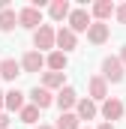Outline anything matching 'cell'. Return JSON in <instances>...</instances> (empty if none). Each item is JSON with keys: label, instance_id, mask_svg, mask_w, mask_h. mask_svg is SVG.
Returning a JSON list of instances; mask_svg holds the SVG:
<instances>
[{"label": "cell", "instance_id": "6da1fadb", "mask_svg": "<svg viewBox=\"0 0 126 129\" xmlns=\"http://www.w3.org/2000/svg\"><path fill=\"white\" fill-rule=\"evenodd\" d=\"M33 45H36L39 51H48V48H54V45H57V30H51L48 24H42L39 30L33 33Z\"/></svg>", "mask_w": 126, "mask_h": 129}, {"label": "cell", "instance_id": "7a4b0ae2", "mask_svg": "<svg viewBox=\"0 0 126 129\" xmlns=\"http://www.w3.org/2000/svg\"><path fill=\"white\" fill-rule=\"evenodd\" d=\"M102 78L105 81H123V63H120V57H105L102 60Z\"/></svg>", "mask_w": 126, "mask_h": 129}, {"label": "cell", "instance_id": "3957f363", "mask_svg": "<svg viewBox=\"0 0 126 129\" xmlns=\"http://www.w3.org/2000/svg\"><path fill=\"white\" fill-rule=\"evenodd\" d=\"M18 24H21V27H30V30H39V27H42V12H39L36 6L21 9V12H18Z\"/></svg>", "mask_w": 126, "mask_h": 129}, {"label": "cell", "instance_id": "277c9868", "mask_svg": "<svg viewBox=\"0 0 126 129\" xmlns=\"http://www.w3.org/2000/svg\"><path fill=\"white\" fill-rule=\"evenodd\" d=\"M69 30L72 33L90 30V15H87L84 9H72V15H69Z\"/></svg>", "mask_w": 126, "mask_h": 129}, {"label": "cell", "instance_id": "5b68a950", "mask_svg": "<svg viewBox=\"0 0 126 129\" xmlns=\"http://www.w3.org/2000/svg\"><path fill=\"white\" fill-rule=\"evenodd\" d=\"M102 117L111 123V120H120L123 117V102L120 99H105L102 102Z\"/></svg>", "mask_w": 126, "mask_h": 129}, {"label": "cell", "instance_id": "8992f818", "mask_svg": "<svg viewBox=\"0 0 126 129\" xmlns=\"http://www.w3.org/2000/svg\"><path fill=\"white\" fill-rule=\"evenodd\" d=\"M42 66H45L42 51H27V54L21 57V69H24V72H39Z\"/></svg>", "mask_w": 126, "mask_h": 129}, {"label": "cell", "instance_id": "52a82bcc", "mask_svg": "<svg viewBox=\"0 0 126 129\" xmlns=\"http://www.w3.org/2000/svg\"><path fill=\"white\" fill-rule=\"evenodd\" d=\"M87 87H90V99H108V84H105V78L102 75H93L90 81H87Z\"/></svg>", "mask_w": 126, "mask_h": 129}, {"label": "cell", "instance_id": "ba28073f", "mask_svg": "<svg viewBox=\"0 0 126 129\" xmlns=\"http://www.w3.org/2000/svg\"><path fill=\"white\" fill-rule=\"evenodd\" d=\"M57 105H60V111L66 114V111H69L72 105H78V93H75L72 87H63L60 93H57Z\"/></svg>", "mask_w": 126, "mask_h": 129}, {"label": "cell", "instance_id": "9c48e42d", "mask_svg": "<svg viewBox=\"0 0 126 129\" xmlns=\"http://www.w3.org/2000/svg\"><path fill=\"white\" fill-rule=\"evenodd\" d=\"M21 75V63H15L12 57H6L3 63H0V78H6V81H15Z\"/></svg>", "mask_w": 126, "mask_h": 129}, {"label": "cell", "instance_id": "30bf717a", "mask_svg": "<svg viewBox=\"0 0 126 129\" xmlns=\"http://www.w3.org/2000/svg\"><path fill=\"white\" fill-rule=\"evenodd\" d=\"M30 99L36 108H48L51 102H54V96H51V90H45V87H33L30 90Z\"/></svg>", "mask_w": 126, "mask_h": 129}, {"label": "cell", "instance_id": "8fae6325", "mask_svg": "<svg viewBox=\"0 0 126 129\" xmlns=\"http://www.w3.org/2000/svg\"><path fill=\"white\" fill-rule=\"evenodd\" d=\"M87 39H90L93 45H102V42L108 39V24H102V21L90 24V30H87Z\"/></svg>", "mask_w": 126, "mask_h": 129}, {"label": "cell", "instance_id": "7c38bea8", "mask_svg": "<svg viewBox=\"0 0 126 129\" xmlns=\"http://www.w3.org/2000/svg\"><path fill=\"white\" fill-rule=\"evenodd\" d=\"M48 15H51L54 21H63V18H69V15H72V9H69V3H66V0H54V3L48 6Z\"/></svg>", "mask_w": 126, "mask_h": 129}, {"label": "cell", "instance_id": "4fadbf2b", "mask_svg": "<svg viewBox=\"0 0 126 129\" xmlns=\"http://www.w3.org/2000/svg\"><path fill=\"white\" fill-rule=\"evenodd\" d=\"M75 42H78V39H75V33L69 30V27H60V30H57V45L63 48V54H66V51H72V48H75Z\"/></svg>", "mask_w": 126, "mask_h": 129}, {"label": "cell", "instance_id": "5bb4252c", "mask_svg": "<svg viewBox=\"0 0 126 129\" xmlns=\"http://www.w3.org/2000/svg\"><path fill=\"white\" fill-rule=\"evenodd\" d=\"M45 63H48V69H51V72H63V69H66V63H69V57H66L63 51H51V54L45 57Z\"/></svg>", "mask_w": 126, "mask_h": 129}, {"label": "cell", "instance_id": "9a60e30c", "mask_svg": "<svg viewBox=\"0 0 126 129\" xmlns=\"http://www.w3.org/2000/svg\"><path fill=\"white\" fill-rule=\"evenodd\" d=\"M117 9H114V3L111 0H99V3H93V15H96V21H105V18H111Z\"/></svg>", "mask_w": 126, "mask_h": 129}, {"label": "cell", "instance_id": "2e32d148", "mask_svg": "<svg viewBox=\"0 0 126 129\" xmlns=\"http://www.w3.org/2000/svg\"><path fill=\"white\" fill-rule=\"evenodd\" d=\"M96 117V102L93 99H78V120H93Z\"/></svg>", "mask_w": 126, "mask_h": 129}, {"label": "cell", "instance_id": "e0dca14e", "mask_svg": "<svg viewBox=\"0 0 126 129\" xmlns=\"http://www.w3.org/2000/svg\"><path fill=\"white\" fill-rule=\"evenodd\" d=\"M6 108H9V111H21V108H24V93H21V90H9V93H6Z\"/></svg>", "mask_w": 126, "mask_h": 129}, {"label": "cell", "instance_id": "ac0fdd59", "mask_svg": "<svg viewBox=\"0 0 126 129\" xmlns=\"http://www.w3.org/2000/svg\"><path fill=\"white\" fill-rule=\"evenodd\" d=\"M18 24V15H15V9H3L0 12V30L6 33V30H12Z\"/></svg>", "mask_w": 126, "mask_h": 129}, {"label": "cell", "instance_id": "d6986e66", "mask_svg": "<svg viewBox=\"0 0 126 129\" xmlns=\"http://www.w3.org/2000/svg\"><path fill=\"white\" fill-rule=\"evenodd\" d=\"M78 123H81L78 114H69V111H66V114H60V120H57V126H54V129H81Z\"/></svg>", "mask_w": 126, "mask_h": 129}, {"label": "cell", "instance_id": "ffe728a7", "mask_svg": "<svg viewBox=\"0 0 126 129\" xmlns=\"http://www.w3.org/2000/svg\"><path fill=\"white\" fill-rule=\"evenodd\" d=\"M42 87H45V90L63 87V72H45V75H42Z\"/></svg>", "mask_w": 126, "mask_h": 129}, {"label": "cell", "instance_id": "44dd1931", "mask_svg": "<svg viewBox=\"0 0 126 129\" xmlns=\"http://www.w3.org/2000/svg\"><path fill=\"white\" fill-rule=\"evenodd\" d=\"M39 111H42V108H36V105H24V108H21V120L33 126V123L39 120Z\"/></svg>", "mask_w": 126, "mask_h": 129}, {"label": "cell", "instance_id": "7402d4cb", "mask_svg": "<svg viewBox=\"0 0 126 129\" xmlns=\"http://www.w3.org/2000/svg\"><path fill=\"white\" fill-rule=\"evenodd\" d=\"M114 15H117V21H120V24H126V3H123V6H117V12H114Z\"/></svg>", "mask_w": 126, "mask_h": 129}, {"label": "cell", "instance_id": "603a6c76", "mask_svg": "<svg viewBox=\"0 0 126 129\" xmlns=\"http://www.w3.org/2000/svg\"><path fill=\"white\" fill-rule=\"evenodd\" d=\"M0 129H9V117L6 114H0Z\"/></svg>", "mask_w": 126, "mask_h": 129}, {"label": "cell", "instance_id": "cb8c5ba5", "mask_svg": "<svg viewBox=\"0 0 126 129\" xmlns=\"http://www.w3.org/2000/svg\"><path fill=\"white\" fill-rule=\"evenodd\" d=\"M3 108H6V93H0V114H3Z\"/></svg>", "mask_w": 126, "mask_h": 129}, {"label": "cell", "instance_id": "d4e9b609", "mask_svg": "<svg viewBox=\"0 0 126 129\" xmlns=\"http://www.w3.org/2000/svg\"><path fill=\"white\" fill-rule=\"evenodd\" d=\"M120 63L126 66V45H123V51H120Z\"/></svg>", "mask_w": 126, "mask_h": 129}, {"label": "cell", "instance_id": "484cf974", "mask_svg": "<svg viewBox=\"0 0 126 129\" xmlns=\"http://www.w3.org/2000/svg\"><path fill=\"white\" fill-rule=\"evenodd\" d=\"M99 129H114V123H102V126H99Z\"/></svg>", "mask_w": 126, "mask_h": 129}, {"label": "cell", "instance_id": "4316f807", "mask_svg": "<svg viewBox=\"0 0 126 129\" xmlns=\"http://www.w3.org/2000/svg\"><path fill=\"white\" fill-rule=\"evenodd\" d=\"M36 129H54V126H42V123H39V126H36Z\"/></svg>", "mask_w": 126, "mask_h": 129}]
</instances>
